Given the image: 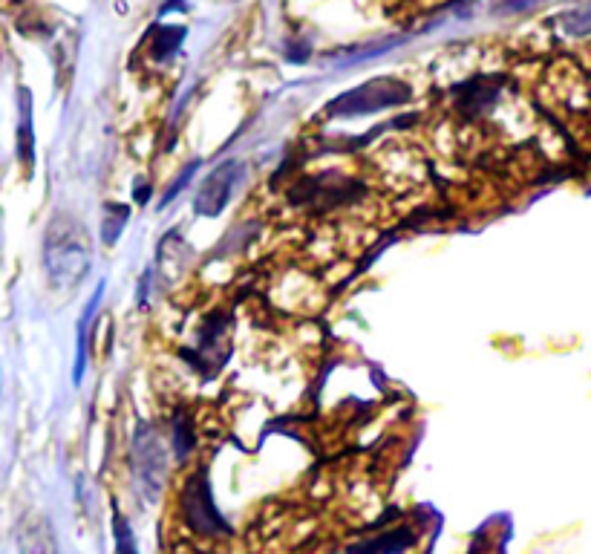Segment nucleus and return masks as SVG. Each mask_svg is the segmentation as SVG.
Here are the masks:
<instances>
[{
    "instance_id": "nucleus-1",
    "label": "nucleus",
    "mask_w": 591,
    "mask_h": 554,
    "mask_svg": "<svg viewBox=\"0 0 591 554\" xmlns=\"http://www.w3.org/2000/svg\"><path fill=\"white\" fill-rule=\"evenodd\" d=\"M90 243L84 226L73 217L52 220L47 240H44V269L52 286L73 289L90 272Z\"/></svg>"
},
{
    "instance_id": "nucleus-2",
    "label": "nucleus",
    "mask_w": 591,
    "mask_h": 554,
    "mask_svg": "<svg viewBox=\"0 0 591 554\" xmlns=\"http://www.w3.org/2000/svg\"><path fill=\"white\" fill-rule=\"evenodd\" d=\"M410 99H413V87L410 84H404L398 78H375V81H367V84L349 90L344 96H338L326 107V116H332V119H358V116H372V113L398 107V104Z\"/></svg>"
},
{
    "instance_id": "nucleus-3",
    "label": "nucleus",
    "mask_w": 591,
    "mask_h": 554,
    "mask_svg": "<svg viewBox=\"0 0 591 554\" xmlns=\"http://www.w3.org/2000/svg\"><path fill=\"white\" fill-rule=\"evenodd\" d=\"M133 474L139 479V488L150 500H156L168 477V454H165L162 436L148 422H139V428L133 433Z\"/></svg>"
},
{
    "instance_id": "nucleus-4",
    "label": "nucleus",
    "mask_w": 591,
    "mask_h": 554,
    "mask_svg": "<svg viewBox=\"0 0 591 554\" xmlns=\"http://www.w3.org/2000/svg\"><path fill=\"white\" fill-rule=\"evenodd\" d=\"M182 520L194 534H228L231 526L222 520L217 505L211 500V488H208V477L205 471H197L194 477H188L185 488H182Z\"/></svg>"
},
{
    "instance_id": "nucleus-5",
    "label": "nucleus",
    "mask_w": 591,
    "mask_h": 554,
    "mask_svg": "<svg viewBox=\"0 0 591 554\" xmlns=\"http://www.w3.org/2000/svg\"><path fill=\"white\" fill-rule=\"evenodd\" d=\"M240 179H243V165L240 162H222L220 168H214L197 191V200H194L197 214L217 217L222 208L228 205V200L234 197V188L240 185Z\"/></svg>"
},
{
    "instance_id": "nucleus-6",
    "label": "nucleus",
    "mask_w": 591,
    "mask_h": 554,
    "mask_svg": "<svg viewBox=\"0 0 591 554\" xmlns=\"http://www.w3.org/2000/svg\"><path fill=\"white\" fill-rule=\"evenodd\" d=\"M18 107H21V122H18V159L26 168L35 162V130H32V96L29 90H18Z\"/></svg>"
},
{
    "instance_id": "nucleus-7",
    "label": "nucleus",
    "mask_w": 591,
    "mask_h": 554,
    "mask_svg": "<svg viewBox=\"0 0 591 554\" xmlns=\"http://www.w3.org/2000/svg\"><path fill=\"white\" fill-rule=\"evenodd\" d=\"M101 295H104V283H99V289H96V295H93V301L90 306L84 309V315H81V321H78V355H75V384H81V378H84V367H87V327H90V321H93V312H96V306H99Z\"/></svg>"
},
{
    "instance_id": "nucleus-8",
    "label": "nucleus",
    "mask_w": 591,
    "mask_h": 554,
    "mask_svg": "<svg viewBox=\"0 0 591 554\" xmlns=\"http://www.w3.org/2000/svg\"><path fill=\"white\" fill-rule=\"evenodd\" d=\"M127 217H130V208H124V205H107V211H104V223H101V237H104V243H107V246H113V243L119 240V234H122Z\"/></svg>"
},
{
    "instance_id": "nucleus-9",
    "label": "nucleus",
    "mask_w": 591,
    "mask_h": 554,
    "mask_svg": "<svg viewBox=\"0 0 591 554\" xmlns=\"http://www.w3.org/2000/svg\"><path fill=\"white\" fill-rule=\"evenodd\" d=\"M182 38H185V29H182V26H159L156 38H153V55H156L159 61L168 58V55L182 44Z\"/></svg>"
},
{
    "instance_id": "nucleus-10",
    "label": "nucleus",
    "mask_w": 591,
    "mask_h": 554,
    "mask_svg": "<svg viewBox=\"0 0 591 554\" xmlns=\"http://www.w3.org/2000/svg\"><path fill=\"white\" fill-rule=\"evenodd\" d=\"M173 436H176V456H179V459H188L191 448H194V433H191L188 419H185V422H182V419H176V425H173Z\"/></svg>"
},
{
    "instance_id": "nucleus-11",
    "label": "nucleus",
    "mask_w": 591,
    "mask_h": 554,
    "mask_svg": "<svg viewBox=\"0 0 591 554\" xmlns=\"http://www.w3.org/2000/svg\"><path fill=\"white\" fill-rule=\"evenodd\" d=\"M563 24L571 35H586L591 32V3L589 6H583V9H577V12H571L563 18Z\"/></svg>"
},
{
    "instance_id": "nucleus-12",
    "label": "nucleus",
    "mask_w": 591,
    "mask_h": 554,
    "mask_svg": "<svg viewBox=\"0 0 591 554\" xmlns=\"http://www.w3.org/2000/svg\"><path fill=\"white\" fill-rule=\"evenodd\" d=\"M0 384H3V373H0Z\"/></svg>"
}]
</instances>
